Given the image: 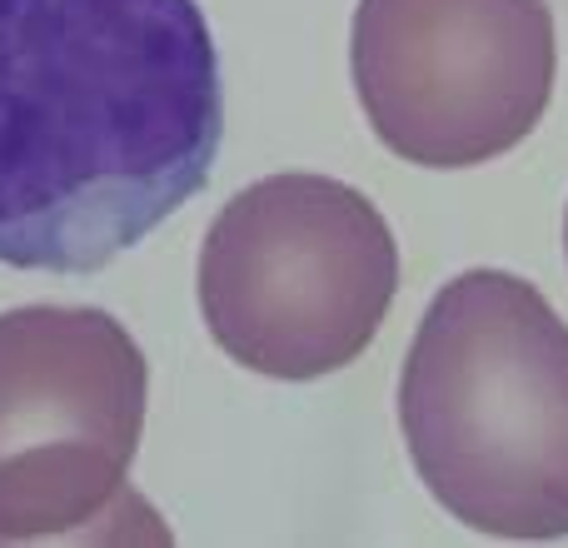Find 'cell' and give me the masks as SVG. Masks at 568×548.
Here are the masks:
<instances>
[{"instance_id": "1", "label": "cell", "mask_w": 568, "mask_h": 548, "mask_svg": "<svg viewBox=\"0 0 568 548\" xmlns=\"http://www.w3.org/2000/svg\"><path fill=\"white\" fill-rule=\"evenodd\" d=\"M220 140L195 0H0V265L105 270L210 185Z\"/></svg>"}, {"instance_id": "2", "label": "cell", "mask_w": 568, "mask_h": 548, "mask_svg": "<svg viewBox=\"0 0 568 548\" xmlns=\"http://www.w3.org/2000/svg\"><path fill=\"white\" fill-rule=\"evenodd\" d=\"M419 484L474 534H568V324L539 284L464 270L429 300L399 374Z\"/></svg>"}, {"instance_id": "3", "label": "cell", "mask_w": 568, "mask_h": 548, "mask_svg": "<svg viewBox=\"0 0 568 548\" xmlns=\"http://www.w3.org/2000/svg\"><path fill=\"white\" fill-rule=\"evenodd\" d=\"M195 294L210 339L250 374L324 379L384 329L399 294V245L364 190L284 170L220 205Z\"/></svg>"}, {"instance_id": "4", "label": "cell", "mask_w": 568, "mask_h": 548, "mask_svg": "<svg viewBox=\"0 0 568 548\" xmlns=\"http://www.w3.org/2000/svg\"><path fill=\"white\" fill-rule=\"evenodd\" d=\"M145 404L150 364L110 309L0 314V544L85 539L120 519Z\"/></svg>"}, {"instance_id": "5", "label": "cell", "mask_w": 568, "mask_h": 548, "mask_svg": "<svg viewBox=\"0 0 568 548\" xmlns=\"http://www.w3.org/2000/svg\"><path fill=\"white\" fill-rule=\"evenodd\" d=\"M349 80L389 155L474 170L534 135L559 80L549 0H359Z\"/></svg>"}, {"instance_id": "6", "label": "cell", "mask_w": 568, "mask_h": 548, "mask_svg": "<svg viewBox=\"0 0 568 548\" xmlns=\"http://www.w3.org/2000/svg\"><path fill=\"white\" fill-rule=\"evenodd\" d=\"M564 255H568V215H564Z\"/></svg>"}]
</instances>
